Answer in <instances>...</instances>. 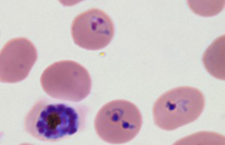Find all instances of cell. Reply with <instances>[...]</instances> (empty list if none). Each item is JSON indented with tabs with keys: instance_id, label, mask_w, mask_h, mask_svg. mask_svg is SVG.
Instances as JSON below:
<instances>
[{
	"instance_id": "6da1fadb",
	"label": "cell",
	"mask_w": 225,
	"mask_h": 145,
	"mask_svg": "<svg viewBox=\"0 0 225 145\" xmlns=\"http://www.w3.org/2000/svg\"><path fill=\"white\" fill-rule=\"evenodd\" d=\"M79 117L75 109L63 103L46 98L39 99L26 114V131L39 140L50 142L61 141L78 131Z\"/></svg>"
},
{
	"instance_id": "7a4b0ae2",
	"label": "cell",
	"mask_w": 225,
	"mask_h": 145,
	"mask_svg": "<svg viewBox=\"0 0 225 145\" xmlns=\"http://www.w3.org/2000/svg\"><path fill=\"white\" fill-rule=\"evenodd\" d=\"M205 102L204 95L196 88L181 86L171 89L161 95L153 105L155 124L167 131L189 124L200 116Z\"/></svg>"
},
{
	"instance_id": "3957f363",
	"label": "cell",
	"mask_w": 225,
	"mask_h": 145,
	"mask_svg": "<svg viewBox=\"0 0 225 145\" xmlns=\"http://www.w3.org/2000/svg\"><path fill=\"white\" fill-rule=\"evenodd\" d=\"M42 88L51 97L58 100L78 102L90 93L91 80L83 66L74 61L62 60L48 66L40 79Z\"/></svg>"
},
{
	"instance_id": "277c9868",
	"label": "cell",
	"mask_w": 225,
	"mask_h": 145,
	"mask_svg": "<svg viewBox=\"0 0 225 145\" xmlns=\"http://www.w3.org/2000/svg\"><path fill=\"white\" fill-rule=\"evenodd\" d=\"M142 123L141 113L132 103L118 99L104 105L97 113L94 126L98 136L111 144H121L133 139Z\"/></svg>"
},
{
	"instance_id": "5b68a950",
	"label": "cell",
	"mask_w": 225,
	"mask_h": 145,
	"mask_svg": "<svg viewBox=\"0 0 225 145\" xmlns=\"http://www.w3.org/2000/svg\"><path fill=\"white\" fill-rule=\"evenodd\" d=\"M114 30L110 16L97 8L91 9L78 15L73 20L71 28L74 43L90 50L107 46L113 37Z\"/></svg>"
},
{
	"instance_id": "8992f818",
	"label": "cell",
	"mask_w": 225,
	"mask_h": 145,
	"mask_svg": "<svg viewBox=\"0 0 225 145\" xmlns=\"http://www.w3.org/2000/svg\"><path fill=\"white\" fill-rule=\"evenodd\" d=\"M37 58L36 48L28 39L19 37L10 40L0 51L1 82L16 83L25 79Z\"/></svg>"
},
{
	"instance_id": "52a82bcc",
	"label": "cell",
	"mask_w": 225,
	"mask_h": 145,
	"mask_svg": "<svg viewBox=\"0 0 225 145\" xmlns=\"http://www.w3.org/2000/svg\"><path fill=\"white\" fill-rule=\"evenodd\" d=\"M202 61L205 69L216 78L225 79V35L215 39L203 53Z\"/></svg>"
},
{
	"instance_id": "ba28073f",
	"label": "cell",
	"mask_w": 225,
	"mask_h": 145,
	"mask_svg": "<svg viewBox=\"0 0 225 145\" xmlns=\"http://www.w3.org/2000/svg\"><path fill=\"white\" fill-rule=\"evenodd\" d=\"M188 0L189 7L195 14L202 16H211L219 13L224 8L225 0L209 1Z\"/></svg>"
}]
</instances>
